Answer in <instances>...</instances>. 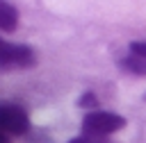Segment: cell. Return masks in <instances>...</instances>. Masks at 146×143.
Segmentation results:
<instances>
[{
  "label": "cell",
  "instance_id": "1",
  "mask_svg": "<svg viewBox=\"0 0 146 143\" xmlns=\"http://www.w3.org/2000/svg\"><path fill=\"white\" fill-rule=\"evenodd\" d=\"M125 127V118L119 116V113H112V111H89L84 118H82V129L87 136H107L112 132H119Z\"/></svg>",
  "mask_w": 146,
  "mask_h": 143
},
{
  "label": "cell",
  "instance_id": "2",
  "mask_svg": "<svg viewBox=\"0 0 146 143\" xmlns=\"http://www.w3.org/2000/svg\"><path fill=\"white\" fill-rule=\"evenodd\" d=\"M30 129V118L18 104H0V132L2 134H25Z\"/></svg>",
  "mask_w": 146,
  "mask_h": 143
},
{
  "label": "cell",
  "instance_id": "3",
  "mask_svg": "<svg viewBox=\"0 0 146 143\" xmlns=\"http://www.w3.org/2000/svg\"><path fill=\"white\" fill-rule=\"evenodd\" d=\"M121 64L135 75H146V41L130 43V52Z\"/></svg>",
  "mask_w": 146,
  "mask_h": 143
},
{
  "label": "cell",
  "instance_id": "4",
  "mask_svg": "<svg viewBox=\"0 0 146 143\" xmlns=\"http://www.w3.org/2000/svg\"><path fill=\"white\" fill-rule=\"evenodd\" d=\"M18 25V11L14 5L0 0V30L2 32H14Z\"/></svg>",
  "mask_w": 146,
  "mask_h": 143
},
{
  "label": "cell",
  "instance_id": "5",
  "mask_svg": "<svg viewBox=\"0 0 146 143\" xmlns=\"http://www.w3.org/2000/svg\"><path fill=\"white\" fill-rule=\"evenodd\" d=\"M68 143H103V141L96 138V136H87V134H84V136H75V138H71Z\"/></svg>",
  "mask_w": 146,
  "mask_h": 143
},
{
  "label": "cell",
  "instance_id": "6",
  "mask_svg": "<svg viewBox=\"0 0 146 143\" xmlns=\"http://www.w3.org/2000/svg\"><path fill=\"white\" fill-rule=\"evenodd\" d=\"M0 143H9V138H7V134H2V132H0Z\"/></svg>",
  "mask_w": 146,
  "mask_h": 143
},
{
  "label": "cell",
  "instance_id": "7",
  "mask_svg": "<svg viewBox=\"0 0 146 143\" xmlns=\"http://www.w3.org/2000/svg\"><path fill=\"white\" fill-rule=\"evenodd\" d=\"M5 43H7V41H2V39H0V52H2V48H5Z\"/></svg>",
  "mask_w": 146,
  "mask_h": 143
}]
</instances>
